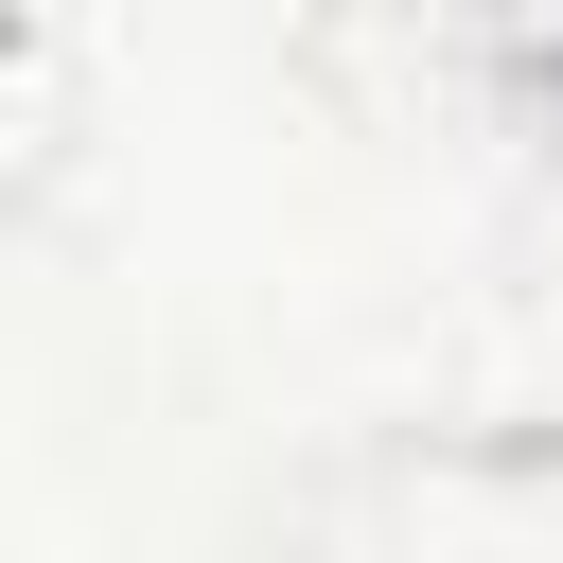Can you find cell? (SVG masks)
I'll return each instance as SVG.
<instances>
[{
  "label": "cell",
  "instance_id": "1",
  "mask_svg": "<svg viewBox=\"0 0 563 563\" xmlns=\"http://www.w3.org/2000/svg\"><path fill=\"white\" fill-rule=\"evenodd\" d=\"M299 70H317L352 123H422V106L493 88L475 35H457V0H299Z\"/></svg>",
  "mask_w": 563,
  "mask_h": 563
},
{
  "label": "cell",
  "instance_id": "3",
  "mask_svg": "<svg viewBox=\"0 0 563 563\" xmlns=\"http://www.w3.org/2000/svg\"><path fill=\"white\" fill-rule=\"evenodd\" d=\"M457 35L510 106H563V0H457Z\"/></svg>",
  "mask_w": 563,
  "mask_h": 563
},
{
  "label": "cell",
  "instance_id": "2",
  "mask_svg": "<svg viewBox=\"0 0 563 563\" xmlns=\"http://www.w3.org/2000/svg\"><path fill=\"white\" fill-rule=\"evenodd\" d=\"M70 158H88V70L35 0H0V229H35L70 194Z\"/></svg>",
  "mask_w": 563,
  "mask_h": 563
}]
</instances>
